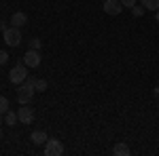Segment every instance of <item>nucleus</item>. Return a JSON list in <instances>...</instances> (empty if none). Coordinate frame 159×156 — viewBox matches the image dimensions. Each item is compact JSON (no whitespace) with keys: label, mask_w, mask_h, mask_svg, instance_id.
<instances>
[{"label":"nucleus","mask_w":159,"mask_h":156,"mask_svg":"<svg viewBox=\"0 0 159 156\" xmlns=\"http://www.w3.org/2000/svg\"><path fill=\"white\" fill-rule=\"evenodd\" d=\"M34 93H36V89H34L32 82H28V80L21 82L19 89H17V101H19V106H21V103H30L32 97H34Z\"/></svg>","instance_id":"1"},{"label":"nucleus","mask_w":159,"mask_h":156,"mask_svg":"<svg viewBox=\"0 0 159 156\" xmlns=\"http://www.w3.org/2000/svg\"><path fill=\"white\" fill-rule=\"evenodd\" d=\"M28 76H30V74H28V65L21 61V63H17L11 72H9V80L15 82V84H21V82H25V78H28Z\"/></svg>","instance_id":"2"},{"label":"nucleus","mask_w":159,"mask_h":156,"mask_svg":"<svg viewBox=\"0 0 159 156\" xmlns=\"http://www.w3.org/2000/svg\"><path fill=\"white\" fill-rule=\"evenodd\" d=\"M2 38H4V42L9 44V47H19V42H21V32H19V27H7L4 32H2Z\"/></svg>","instance_id":"3"},{"label":"nucleus","mask_w":159,"mask_h":156,"mask_svg":"<svg viewBox=\"0 0 159 156\" xmlns=\"http://www.w3.org/2000/svg\"><path fill=\"white\" fill-rule=\"evenodd\" d=\"M61 154H64V144L49 137L47 144H45V156H61Z\"/></svg>","instance_id":"4"},{"label":"nucleus","mask_w":159,"mask_h":156,"mask_svg":"<svg viewBox=\"0 0 159 156\" xmlns=\"http://www.w3.org/2000/svg\"><path fill=\"white\" fill-rule=\"evenodd\" d=\"M24 63L28 68H38L40 65V51L36 48H28L24 53Z\"/></svg>","instance_id":"5"},{"label":"nucleus","mask_w":159,"mask_h":156,"mask_svg":"<svg viewBox=\"0 0 159 156\" xmlns=\"http://www.w3.org/2000/svg\"><path fill=\"white\" fill-rule=\"evenodd\" d=\"M17 118H19L21 124H30L34 120V110L28 108V103H21V108L17 110Z\"/></svg>","instance_id":"6"},{"label":"nucleus","mask_w":159,"mask_h":156,"mask_svg":"<svg viewBox=\"0 0 159 156\" xmlns=\"http://www.w3.org/2000/svg\"><path fill=\"white\" fill-rule=\"evenodd\" d=\"M102 9H104L106 15H119L123 11V4H121V0H104Z\"/></svg>","instance_id":"7"},{"label":"nucleus","mask_w":159,"mask_h":156,"mask_svg":"<svg viewBox=\"0 0 159 156\" xmlns=\"http://www.w3.org/2000/svg\"><path fill=\"white\" fill-rule=\"evenodd\" d=\"M11 23L15 25V27H24L25 23H28V15L21 11H17V13H13V17H11Z\"/></svg>","instance_id":"8"},{"label":"nucleus","mask_w":159,"mask_h":156,"mask_svg":"<svg viewBox=\"0 0 159 156\" xmlns=\"http://www.w3.org/2000/svg\"><path fill=\"white\" fill-rule=\"evenodd\" d=\"M30 137H32V141H34L36 145H45V144H47V139H49V135H47L45 131H32Z\"/></svg>","instance_id":"9"},{"label":"nucleus","mask_w":159,"mask_h":156,"mask_svg":"<svg viewBox=\"0 0 159 156\" xmlns=\"http://www.w3.org/2000/svg\"><path fill=\"white\" fill-rule=\"evenodd\" d=\"M132 152L129 150V145L125 144V141H119V144H115V148H112V154L115 156H127Z\"/></svg>","instance_id":"10"},{"label":"nucleus","mask_w":159,"mask_h":156,"mask_svg":"<svg viewBox=\"0 0 159 156\" xmlns=\"http://www.w3.org/2000/svg\"><path fill=\"white\" fill-rule=\"evenodd\" d=\"M4 122H7L9 127H15V124L19 122V118H17V112H11V110H7V112H4Z\"/></svg>","instance_id":"11"},{"label":"nucleus","mask_w":159,"mask_h":156,"mask_svg":"<svg viewBox=\"0 0 159 156\" xmlns=\"http://www.w3.org/2000/svg\"><path fill=\"white\" fill-rule=\"evenodd\" d=\"M142 6L147 11H157L159 9V0H142Z\"/></svg>","instance_id":"12"},{"label":"nucleus","mask_w":159,"mask_h":156,"mask_svg":"<svg viewBox=\"0 0 159 156\" xmlns=\"http://www.w3.org/2000/svg\"><path fill=\"white\" fill-rule=\"evenodd\" d=\"M47 86H49V84H47V80L36 78V82H34V89H36V91H40V93H43V91H47Z\"/></svg>","instance_id":"13"},{"label":"nucleus","mask_w":159,"mask_h":156,"mask_svg":"<svg viewBox=\"0 0 159 156\" xmlns=\"http://www.w3.org/2000/svg\"><path fill=\"white\" fill-rule=\"evenodd\" d=\"M7 110H9V99L4 95H0V114H4Z\"/></svg>","instance_id":"14"},{"label":"nucleus","mask_w":159,"mask_h":156,"mask_svg":"<svg viewBox=\"0 0 159 156\" xmlns=\"http://www.w3.org/2000/svg\"><path fill=\"white\" fill-rule=\"evenodd\" d=\"M144 11H147L144 6H138V4L132 6V15H134V17H142V13H144Z\"/></svg>","instance_id":"15"},{"label":"nucleus","mask_w":159,"mask_h":156,"mask_svg":"<svg viewBox=\"0 0 159 156\" xmlns=\"http://www.w3.org/2000/svg\"><path fill=\"white\" fill-rule=\"evenodd\" d=\"M40 47H43L40 38H32V40H30V48H36V51H40Z\"/></svg>","instance_id":"16"},{"label":"nucleus","mask_w":159,"mask_h":156,"mask_svg":"<svg viewBox=\"0 0 159 156\" xmlns=\"http://www.w3.org/2000/svg\"><path fill=\"white\" fill-rule=\"evenodd\" d=\"M7 61H9V53L7 51H0V65H4Z\"/></svg>","instance_id":"17"},{"label":"nucleus","mask_w":159,"mask_h":156,"mask_svg":"<svg viewBox=\"0 0 159 156\" xmlns=\"http://www.w3.org/2000/svg\"><path fill=\"white\" fill-rule=\"evenodd\" d=\"M121 4L125 6V9H132V6L136 4V0H121Z\"/></svg>","instance_id":"18"},{"label":"nucleus","mask_w":159,"mask_h":156,"mask_svg":"<svg viewBox=\"0 0 159 156\" xmlns=\"http://www.w3.org/2000/svg\"><path fill=\"white\" fill-rule=\"evenodd\" d=\"M153 95H155V97H157V99H159V84H157V86H155V91H153Z\"/></svg>","instance_id":"19"},{"label":"nucleus","mask_w":159,"mask_h":156,"mask_svg":"<svg viewBox=\"0 0 159 156\" xmlns=\"http://www.w3.org/2000/svg\"><path fill=\"white\" fill-rule=\"evenodd\" d=\"M0 30H2V32H4V30H7V23H4V21H2V19H0Z\"/></svg>","instance_id":"20"},{"label":"nucleus","mask_w":159,"mask_h":156,"mask_svg":"<svg viewBox=\"0 0 159 156\" xmlns=\"http://www.w3.org/2000/svg\"><path fill=\"white\" fill-rule=\"evenodd\" d=\"M155 19H157V23H159V9L155 11Z\"/></svg>","instance_id":"21"},{"label":"nucleus","mask_w":159,"mask_h":156,"mask_svg":"<svg viewBox=\"0 0 159 156\" xmlns=\"http://www.w3.org/2000/svg\"><path fill=\"white\" fill-rule=\"evenodd\" d=\"M102 2H104V0H102Z\"/></svg>","instance_id":"22"}]
</instances>
